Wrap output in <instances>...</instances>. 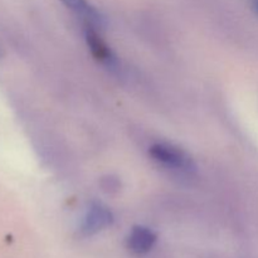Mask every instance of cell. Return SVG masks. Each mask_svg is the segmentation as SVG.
Wrapping results in <instances>:
<instances>
[{
  "instance_id": "obj_6",
  "label": "cell",
  "mask_w": 258,
  "mask_h": 258,
  "mask_svg": "<svg viewBox=\"0 0 258 258\" xmlns=\"http://www.w3.org/2000/svg\"><path fill=\"white\" fill-rule=\"evenodd\" d=\"M249 5H251L252 10L258 15V0H248Z\"/></svg>"
},
{
  "instance_id": "obj_2",
  "label": "cell",
  "mask_w": 258,
  "mask_h": 258,
  "mask_svg": "<svg viewBox=\"0 0 258 258\" xmlns=\"http://www.w3.org/2000/svg\"><path fill=\"white\" fill-rule=\"evenodd\" d=\"M113 222V214L110 209L102 203L93 202L83 217L81 224V232L87 236L98 233L105 228L110 227Z\"/></svg>"
},
{
  "instance_id": "obj_1",
  "label": "cell",
  "mask_w": 258,
  "mask_h": 258,
  "mask_svg": "<svg viewBox=\"0 0 258 258\" xmlns=\"http://www.w3.org/2000/svg\"><path fill=\"white\" fill-rule=\"evenodd\" d=\"M149 154H150V156L154 160L168 166V168H173L181 171H188V173L196 170V164H194L190 155H188L180 148L171 145V144H155V145H153L150 148Z\"/></svg>"
},
{
  "instance_id": "obj_3",
  "label": "cell",
  "mask_w": 258,
  "mask_h": 258,
  "mask_svg": "<svg viewBox=\"0 0 258 258\" xmlns=\"http://www.w3.org/2000/svg\"><path fill=\"white\" fill-rule=\"evenodd\" d=\"M156 243V233L144 226H136L131 229L126 239V246L131 253L144 256L153 249Z\"/></svg>"
},
{
  "instance_id": "obj_5",
  "label": "cell",
  "mask_w": 258,
  "mask_h": 258,
  "mask_svg": "<svg viewBox=\"0 0 258 258\" xmlns=\"http://www.w3.org/2000/svg\"><path fill=\"white\" fill-rule=\"evenodd\" d=\"M68 9L80 15L85 22V27L100 28L103 25V18L100 13L87 3V0H60Z\"/></svg>"
},
{
  "instance_id": "obj_7",
  "label": "cell",
  "mask_w": 258,
  "mask_h": 258,
  "mask_svg": "<svg viewBox=\"0 0 258 258\" xmlns=\"http://www.w3.org/2000/svg\"><path fill=\"white\" fill-rule=\"evenodd\" d=\"M3 57V49H2V47H0V58Z\"/></svg>"
},
{
  "instance_id": "obj_4",
  "label": "cell",
  "mask_w": 258,
  "mask_h": 258,
  "mask_svg": "<svg viewBox=\"0 0 258 258\" xmlns=\"http://www.w3.org/2000/svg\"><path fill=\"white\" fill-rule=\"evenodd\" d=\"M85 35H86V42H87L88 48H90L91 53H92L93 57L101 63H105V64H113L115 63V57H113V53L111 52V49L108 48V45L106 44L105 40L102 39L100 34H98V30L96 28L92 27H85Z\"/></svg>"
}]
</instances>
